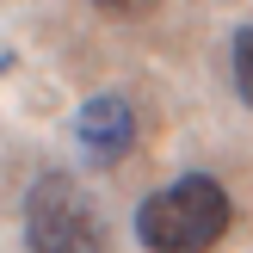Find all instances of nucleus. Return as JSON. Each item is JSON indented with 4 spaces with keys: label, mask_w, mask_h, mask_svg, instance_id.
Instances as JSON below:
<instances>
[{
    "label": "nucleus",
    "mask_w": 253,
    "mask_h": 253,
    "mask_svg": "<svg viewBox=\"0 0 253 253\" xmlns=\"http://www.w3.org/2000/svg\"><path fill=\"white\" fill-rule=\"evenodd\" d=\"M229 222H235L229 185L210 173H179L173 185L136 204V241L148 253H210L229 235Z\"/></svg>",
    "instance_id": "obj_1"
},
{
    "label": "nucleus",
    "mask_w": 253,
    "mask_h": 253,
    "mask_svg": "<svg viewBox=\"0 0 253 253\" xmlns=\"http://www.w3.org/2000/svg\"><path fill=\"white\" fill-rule=\"evenodd\" d=\"M25 247L31 253H105V216L68 173H37L25 192Z\"/></svg>",
    "instance_id": "obj_2"
},
{
    "label": "nucleus",
    "mask_w": 253,
    "mask_h": 253,
    "mask_svg": "<svg viewBox=\"0 0 253 253\" xmlns=\"http://www.w3.org/2000/svg\"><path fill=\"white\" fill-rule=\"evenodd\" d=\"M74 148H81L86 167H118L136 148V105L124 93H93L81 111H74Z\"/></svg>",
    "instance_id": "obj_3"
},
{
    "label": "nucleus",
    "mask_w": 253,
    "mask_h": 253,
    "mask_svg": "<svg viewBox=\"0 0 253 253\" xmlns=\"http://www.w3.org/2000/svg\"><path fill=\"white\" fill-rule=\"evenodd\" d=\"M229 74H235V93H241V105L253 111V25H241L229 43Z\"/></svg>",
    "instance_id": "obj_4"
},
{
    "label": "nucleus",
    "mask_w": 253,
    "mask_h": 253,
    "mask_svg": "<svg viewBox=\"0 0 253 253\" xmlns=\"http://www.w3.org/2000/svg\"><path fill=\"white\" fill-rule=\"evenodd\" d=\"M105 19H148V12H161L167 0H93Z\"/></svg>",
    "instance_id": "obj_5"
},
{
    "label": "nucleus",
    "mask_w": 253,
    "mask_h": 253,
    "mask_svg": "<svg viewBox=\"0 0 253 253\" xmlns=\"http://www.w3.org/2000/svg\"><path fill=\"white\" fill-rule=\"evenodd\" d=\"M6 68H12V56H6V49H0V74H6Z\"/></svg>",
    "instance_id": "obj_6"
}]
</instances>
